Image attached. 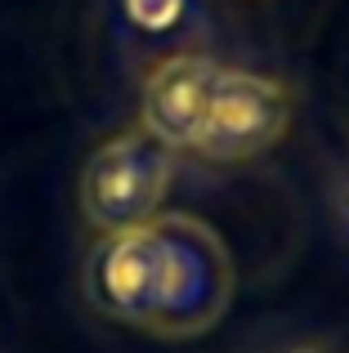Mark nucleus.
<instances>
[{
  "instance_id": "nucleus-1",
  "label": "nucleus",
  "mask_w": 349,
  "mask_h": 353,
  "mask_svg": "<svg viewBox=\"0 0 349 353\" xmlns=\"http://www.w3.org/2000/svg\"><path fill=\"white\" fill-rule=\"evenodd\" d=\"M86 300L108 322L161 340H192L224 322L233 304V259L210 224L157 215L134 233L99 237L86 259Z\"/></svg>"
},
{
  "instance_id": "nucleus-2",
  "label": "nucleus",
  "mask_w": 349,
  "mask_h": 353,
  "mask_svg": "<svg viewBox=\"0 0 349 353\" xmlns=\"http://www.w3.org/2000/svg\"><path fill=\"white\" fill-rule=\"evenodd\" d=\"M170 148H161L143 125L108 139L81 170V215L99 237L134 233L152 224L170 188Z\"/></svg>"
},
{
  "instance_id": "nucleus-3",
  "label": "nucleus",
  "mask_w": 349,
  "mask_h": 353,
  "mask_svg": "<svg viewBox=\"0 0 349 353\" xmlns=\"http://www.w3.org/2000/svg\"><path fill=\"white\" fill-rule=\"evenodd\" d=\"M291 125V94L269 77L242 68H219L210 108L197 134V152L210 161H246L260 157L287 134Z\"/></svg>"
},
{
  "instance_id": "nucleus-4",
  "label": "nucleus",
  "mask_w": 349,
  "mask_h": 353,
  "mask_svg": "<svg viewBox=\"0 0 349 353\" xmlns=\"http://www.w3.org/2000/svg\"><path fill=\"white\" fill-rule=\"evenodd\" d=\"M219 63L201 59V54H174V59H161L157 68L143 81V130L157 139L161 148L179 152V148H192L201 134V121H206L210 108V90H215Z\"/></svg>"
},
{
  "instance_id": "nucleus-5",
  "label": "nucleus",
  "mask_w": 349,
  "mask_h": 353,
  "mask_svg": "<svg viewBox=\"0 0 349 353\" xmlns=\"http://www.w3.org/2000/svg\"><path fill=\"white\" fill-rule=\"evenodd\" d=\"M130 14L143 27H166L179 14V0H130Z\"/></svg>"
},
{
  "instance_id": "nucleus-6",
  "label": "nucleus",
  "mask_w": 349,
  "mask_h": 353,
  "mask_svg": "<svg viewBox=\"0 0 349 353\" xmlns=\"http://www.w3.org/2000/svg\"><path fill=\"white\" fill-rule=\"evenodd\" d=\"M291 353H318V349H291Z\"/></svg>"
},
{
  "instance_id": "nucleus-7",
  "label": "nucleus",
  "mask_w": 349,
  "mask_h": 353,
  "mask_svg": "<svg viewBox=\"0 0 349 353\" xmlns=\"http://www.w3.org/2000/svg\"><path fill=\"white\" fill-rule=\"evenodd\" d=\"M345 215H349V188H345Z\"/></svg>"
}]
</instances>
